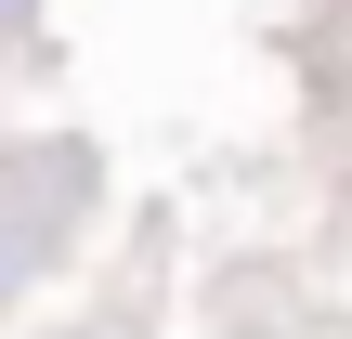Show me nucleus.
I'll use <instances>...</instances> for the list:
<instances>
[{
  "label": "nucleus",
  "instance_id": "2",
  "mask_svg": "<svg viewBox=\"0 0 352 339\" xmlns=\"http://www.w3.org/2000/svg\"><path fill=\"white\" fill-rule=\"evenodd\" d=\"M0 13H13V0H0Z\"/></svg>",
  "mask_w": 352,
  "mask_h": 339
},
{
  "label": "nucleus",
  "instance_id": "1",
  "mask_svg": "<svg viewBox=\"0 0 352 339\" xmlns=\"http://www.w3.org/2000/svg\"><path fill=\"white\" fill-rule=\"evenodd\" d=\"M0 300H13V235H0Z\"/></svg>",
  "mask_w": 352,
  "mask_h": 339
}]
</instances>
